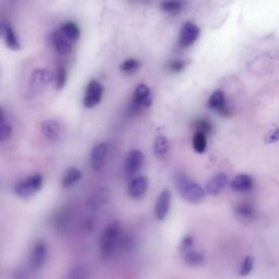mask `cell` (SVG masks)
<instances>
[{
  "label": "cell",
  "instance_id": "obj_3",
  "mask_svg": "<svg viewBox=\"0 0 279 279\" xmlns=\"http://www.w3.org/2000/svg\"><path fill=\"white\" fill-rule=\"evenodd\" d=\"M43 182L44 179L41 174H33L18 183L15 187V193L21 199H29L41 191Z\"/></svg>",
  "mask_w": 279,
  "mask_h": 279
},
{
  "label": "cell",
  "instance_id": "obj_33",
  "mask_svg": "<svg viewBox=\"0 0 279 279\" xmlns=\"http://www.w3.org/2000/svg\"><path fill=\"white\" fill-rule=\"evenodd\" d=\"M193 244H194V238L192 236H187L182 239L179 245V249L182 253H187L189 251L193 250Z\"/></svg>",
  "mask_w": 279,
  "mask_h": 279
},
{
  "label": "cell",
  "instance_id": "obj_14",
  "mask_svg": "<svg viewBox=\"0 0 279 279\" xmlns=\"http://www.w3.org/2000/svg\"><path fill=\"white\" fill-rule=\"evenodd\" d=\"M107 153H108V145L106 143L95 145L91 153V166L95 171H100L104 168Z\"/></svg>",
  "mask_w": 279,
  "mask_h": 279
},
{
  "label": "cell",
  "instance_id": "obj_6",
  "mask_svg": "<svg viewBox=\"0 0 279 279\" xmlns=\"http://www.w3.org/2000/svg\"><path fill=\"white\" fill-rule=\"evenodd\" d=\"M103 85L98 81H91L85 91V96L83 99L84 107H86V108H93V107L97 106L101 101V98H103Z\"/></svg>",
  "mask_w": 279,
  "mask_h": 279
},
{
  "label": "cell",
  "instance_id": "obj_21",
  "mask_svg": "<svg viewBox=\"0 0 279 279\" xmlns=\"http://www.w3.org/2000/svg\"><path fill=\"white\" fill-rule=\"evenodd\" d=\"M59 31L66 39H68L73 44L80 39V29L78 25L73 22H67L65 24H62Z\"/></svg>",
  "mask_w": 279,
  "mask_h": 279
},
{
  "label": "cell",
  "instance_id": "obj_12",
  "mask_svg": "<svg viewBox=\"0 0 279 279\" xmlns=\"http://www.w3.org/2000/svg\"><path fill=\"white\" fill-rule=\"evenodd\" d=\"M149 180L144 176H137L133 178L128 186V195L132 200H141L147 194Z\"/></svg>",
  "mask_w": 279,
  "mask_h": 279
},
{
  "label": "cell",
  "instance_id": "obj_29",
  "mask_svg": "<svg viewBox=\"0 0 279 279\" xmlns=\"http://www.w3.org/2000/svg\"><path fill=\"white\" fill-rule=\"evenodd\" d=\"M141 67V62L134 58H130L124 60L121 65H120V70L124 73H132L134 72L135 70H137Z\"/></svg>",
  "mask_w": 279,
  "mask_h": 279
},
{
  "label": "cell",
  "instance_id": "obj_11",
  "mask_svg": "<svg viewBox=\"0 0 279 279\" xmlns=\"http://www.w3.org/2000/svg\"><path fill=\"white\" fill-rule=\"evenodd\" d=\"M144 164V154L140 150H132L129 152L124 162V171L128 176L135 175L142 168Z\"/></svg>",
  "mask_w": 279,
  "mask_h": 279
},
{
  "label": "cell",
  "instance_id": "obj_2",
  "mask_svg": "<svg viewBox=\"0 0 279 279\" xmlns=\"http://www.w3.org/2000/svg\"><path fill=\"white\" fill-rule=\"evenodd\" d=\"M121 239V227L118 221H112L108 224L101 232L100 237V254L104 259L109 258L119 248Z\"/></svg>",
  "mask_w": 279,
  "mask_h": 279
},
{
  "label": "cell",
  "instance_id": "obj_31",
  "mask_svg": "<svg viewBox=\"0 0 279 279\" xmlns=\"http://www.w3.org/2000/svg\"><path fill=\"white\" fill-rule=\"evenodd\" d=\"M67 82V70L65 67L60 66L58 69H57V73H56V87L57 90L60 91L62 90L63 87L66 85Z\"/></svg>",
  "mask_w": 279,
  "mask_h": 279
},
{
  "label": "cell",
  "instance_id": "obj_15",
  "mask_svg": "<svg viewBox=\"0 0 279 279\" xmlns=\"http://www.w3.org/2000/svg\"><path fill=\"white\" fill-rule=\"evenodd\" d=\"M0 32H2V37L6 44V46H7L9 49L11 50L21 49V44L18 40L16 32L14 29H12V27L9 23L3 21L2 25H0Z\"/></svg>",
  "mask_w": 279,
  "mask_h": 279
},
{
  "label": "cell",
  "instance_id": "obj_18",
  "mask_svg": "<svg viewBox=\"0 0 279 279\" xmlns=\"http://www.w3.org/2000/svg\"><path fill=\"white\" fill-rule=\"evenodd\" d=\"M228 183H229L228 176L226 174H218L207 182L205 191L211 195H217L227 187Z\"/></svg>",
  "mask_w": 279,
  "mask_h": 279
},
{
  "label": "cell",
  "instance_id": "obj_22",
  "mask_svg": "<svg viewBox=\"0 0 279 279\" xmlns=\"http://www.w3.org/2000/svg\"><path fill=\"white\" fill-rule=\"evenodd\" d=\"M81 178H82L81 170L75 167H70L69 169H67L65 175L62 177L61 185L63 188H70L74 186L77 182H79Z\"/></svg>",
  "mask_w": 279,
  "mask_h": 279
},
{
  "label": "cell",
  "instance_id": "obj_24",
  "mask_svg": "<svg viewBox=\"0 0 279 279\" xmlns=\"http://www.w3.org/2000/svg\"><path fill=\"white\" fill-rule=\"evenodd\" d=\"M185 7V3L182 0H166L161 6V8L164 12H166L168 15H178L182 11Z\"/></svg>",
  "mask_w": 279,
  "mask_h": 279
},
{
  "label": "cell",
  "instance_id": "obj_1",
  "mask_svg": "<svg viewBox=\"0 0 279 279\" xmlns=\"http://www.w3.org/2000/svg\"><path fill=\"white\" fill-rule=\"evenodd\" d=\"M175 186L181 198L192 204H198L205 199L206 191L198 183L191 181L185 174H177L174 178Z\"/></svg>",
  "mask_w": 279,
  "mask_h": 279
},
{
  "label": "cell",
  "instance_id": "obj_30",
  "mask_svg": "<svg viewBox=\"0 0 279 279\" xmlns=\"http://www.w3.org/2000/svg\"><path fill=\"white\" fill-rule=\"evenodd\" d=\"M253 266H254V259H253L252 256H246L243 259V262L239 268V276L241 277L248 276L252 271Z\"/></svg>",
  "mask_w": 279,
  "mask_h": 279
},
{
  "label": "cell",
  "instance_id": "obj_26",
  "mask_svg": "<svg viewBox=\"0 0 279 279\" xmlns=\"http://www.w3.org/2000/svg\"><path fill=\"white\" fill-rule=\"evenodd\" d=\"M12 134V125L9 121H7L6 112L2 109V122H0V142L5 143L8 141Z\"/></svg>",
  "mask_w": 279,
  "mask_h": 279
},
{
  "label": "cell",
  "instance_id": "obj_34",
  "mask_svg": "<svg viewBox=\"0 0 279 279\" xmlns=\"http://www.w3.org/2000/svg\"><path fill=\"white\" fill-rule=\"evenodd\" d=\"M279 141V126L275 129H271L265 136V143L272 144Z\"/></svg>",
  "mask_w": 279,
  "mask_h": 279
},
{
  "label": "cell",
  "instance_id": "obj_23",
  "mask_svg": "<svg viewBox=\"0 0 279 279\" xmlns=\"http://www.w3.org/2000/svg\"><path fill=\"white\" fill-rule=\"evenodd\" d=\"M92 270L87 265H77L68 272L67 279H90Z\"/></svg>",
  "mask_w": 279,
  "mask_h": 279
},
{
  "label": "cell",
  "instance_id": "obj_8",
  "mask_svg": "<svg viewBox=\"0 0 279 279\" xmlns=\"http://www.w3.org/2000/svg\"><path fill=\"white\" fill-rule=\"evenodd\" d=\"M47 245L44 241L34 243L30 254V265L33 269H40L47 259Z\"/></svg>",
  "mask_w": 279,
  "mask_h": 279
},
{
  "label": "cell",
  "instance_id": "obj_9",
  "mask_svg": "<svg viewBox=\"0 0 279 279\" xmlns=\"http://www.w3.org/2000/svg\"><path fill=\"white\" fill-rule=\"evenodd\" d=\"M200 36V29L196 24L192 22H187L183 25L180 36H179V44L180 46L183 48H187L189 46L193 45L196 42V40L199 39Z\"/></svg>",
  "mask_w": 279,
  "mask_h": 279
},
{
  "label": "cell",
  "instance_id": "obj_16",
  "mask_svg": "<svg viewBox=\"0 0 279 279\" xmlns=\"http://www.w3.org/2000/svg\"><path fill=\"white\" fill-rule=\"evenodd\" d=\"M42 134L50 142H57L60 137V124L57 120H45L41 124Z\"/></svg>",
  "mask_w": 279,
  "mask_h": 279
},
{
  "label": "cell",
  "instance_id": "obj_17",
  "mask_svg": "<svg viewBox=\"0 0 279 279\" xmlns=\"http://www.w3.org/2000/svg\"><path fill=\"white\" fill-rule=\"evenodd\" d=\"M254 186L253 179L249 175L241 174L234 177V178L230 182V189L234 192H240V193H245L250 192Z\"/></svg>",
  "mask_w": 279,
  "mask_h": 279
},
{
  "label": "cell",
  "instance_id": "obj_4",
  "mask_svg": "<svg viewBox=\"0 0 279 279\" xmlns=\"http://www.w3.org/2000/svg\"><path fill=\"white\" fill-rule=\"evenodd\" d=\"M52 81V73L46 69H36L32 72L31 79L29 82V91L30 93L36 96L46 90Z\"/></svg>",
  "mask_w": 279,
  "mask_h": 279
},
{
  "label": "cell",
  "instance_id": "obj_7",
  "mask_svg": "<svg viewBox=\"0 0 279 279\" xmlns=\"http://www.w3.org/2000/svg\"><path fill=\"white\" fill-rule=\"evenodd\" d=\"M111 199V191L107 187H100L95 190V191L90 195L87 199L86 205L92 211H97L101 207L108 204V202Z\"/></svg>",
  "mask_w": 279,
  "mask_h": 279
},
{
  "label": "cell",
  "instance_id": "obj_35",
  "mask_svg": "<svg viewBox=\"0 0 279 279\" xmlns=\"http://www.w3.org/2000/svg\"><path fill=\"white\" fill-rule=\"evenodd\" d=\"M168 68L171 72H181L183 69H185V61H182L180 59H176L170 61L168 65Z\"/></svg>",
  "mask_w": 279,
  "mask_h": 279
},
{
  "label": "cell",
  "instance_id": "obj_19",
  "mask_svg": "<svg viewBox=\"0 0 279 279\" xmlns=\"http://www.w3.org/2000/svg\"><path fill=\"white\" fill-rule=\"evenodd\" d=\"M53 43L55 49L57 50V53L60 55H68L71 53L72 47H73V43L70 42L68 39H66L63 36L60 31H56L54 35H53Z\"/></svg>",
  "mask_w": 279,
  "mask_h": 279
},
{
  "label": "cell",
  "instance_id": "obj_20",
  "mask_svg": "<svg viewBox=\"0 0 279 279\" xmlns=\"http://www.w3.org/2000/svg\"><path fill=\"white\" fill-rule=\"evenodd\" d=\"M154 154L157 158L163 160V158L166 157L169 153L170 145L167 136L165 135H157L154 140V145H153Z\"/></svg>",
  "mask_w": 279,
  "mask_h": 279
},
{
  "label": "cell",
  "instance_id": "obj_5",
  "mask_svg": "<svg viewBox=\"0 0 279 279\" xmlns=\"http://www.w3.org/2000/svg\"><path fill=\"white\" fill-rule=\"evenodd\" d=\"M152 104H153V95H152L151 88L145 84L137 85L131 104L132 110L138 111V109L142 108H150Z\"/></svg>",
  "mask_w": 279,
  "mask_h": 279
},
{
  "label": "cell",
  "instance_id": "obj_27",
  "mask_svg": "<svg viewBox=\"0 0 279 279\" xmlns=\"http://www.w3.org/2000/svg\"><path fill=\"white\" fill-rule=\"evenodd\" d=\"M192 145H193V150L196 152V153L198 154L204 153L207 148L206 134H204V133L202 132H195L192 140Z\"/></svg>",
  "mask_w": 279,
  "mask_h": 279
},
{
  "label": "cell",
  "instance_id": "obj_25",
  "mask_svg": "<svg viewBox=\"0 0 279 279\" xmlns=\"http://www.w3.org/2000/svg\"><path fill=\"white\" fill-rule=\"evenodd\" d=\"M183 259H185V263L188 266L195 267V266H200L201 264H203V262L205 261V256L202 252L191 250V251L185 253Z\"/></svg>",
  "mask_w": 279,
  "mask_h": 279
},
{
  "label": "cell",
  "instance_id": "obj_32",
  "mask_svg": "<svg viewBox=\"0 0 279 279\" xmlns=\"http://www.w3.org/2000/svg\"><path fill=\"white\" fill-rule=\"evenodd\" d=\"M194 128L196 130L195 132H202L206 135L208 134V133L212 132V124L205 119H201V120H198V121H195Z\"/></svg>",
  "mask_w": 279,
  "mask_h": 279
},
{
  "label": "cell",
  "instance_id": "obj_10",
  "mask_svg": "<svg viewBox=\"0 0 279 279\" xmlns=\"http://www.w3.org/2000/svg\"><path fill=\"white\" fill-rule=\"evenodd\" d=\"M171 206V192L168 189H165L158 195L154 207V215L156 219L164 220L167 217Z\"/></svg>",
  "mask_w": 279,
  "mask_h": 279
},
{
  "label": "cell",
  "instance_id": "obj_28",
  "mask_svg": "<svg viewBox=\"0 0 279 279\" xmlns=\"http://www.w3.org/2000/svg\"><path fill=\"white\" fill-rule=\"evenodd\" d=\"M237 215L239 217H241L242 219H253L255 216V211L254 208L252 207V205L248 204V203H241L236 208H234Z\"/></svg>",
  "mask_w": 279,
  "mask_h": 279
},
{
  "label": "cell",
  "instance_id": "obj_13",
  "mask_svg": "<svg viewBox=\"0 0 279 279\" xmlns=\"http://www.w3.org/2000/svg\"><path fill=\"white\" fill-rule=\"evenodd\" d=\"M207 107L211 110L218 112L225 117L229 116V109L227 107L226 97L223 91L217 90L211 95V97H209L207 101Z\"/></svg>",
  "mask_w": 279,
  "mask_h": 279
}]
</instances>
